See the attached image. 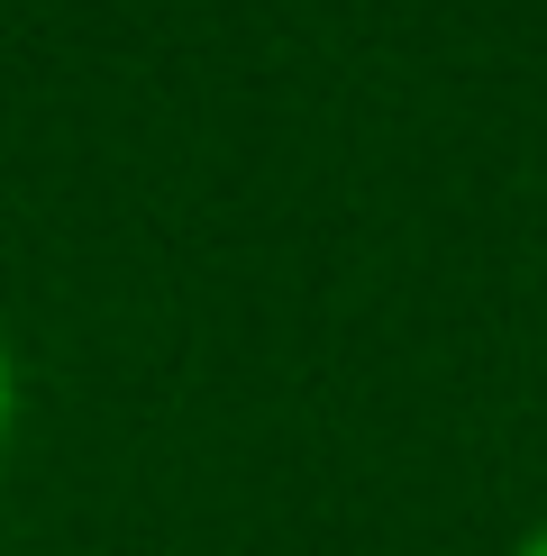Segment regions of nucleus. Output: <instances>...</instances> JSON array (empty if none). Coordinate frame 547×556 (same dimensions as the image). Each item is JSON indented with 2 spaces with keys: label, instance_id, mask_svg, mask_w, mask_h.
<instances>
[{
  "label": "nucleus",
  "instance_id": "nucleus-2",
  "mask_svg": "<svg viewBox=\"0 0 547 556\" xmlns=\"http://www.w3.org/2000/svg\"><path fill=\"white\" fill-rule=\"evenodd\" d=\"M511 556H547V520H530V529H520V539H511Z\"/></svg>",
  "mask_w": 547,
  "mask_h": 556
},
{
  "label": "nucleus",
  "instance_id": "nucleus-1",
  "mask_svg": "<svg viewBox=\"0 0 547 556\" xmlns=\"http://www.w3.org/2000/svg\"><path fill=\"white\" fill-rule=\"evenodd\" d=\"M10 438H18V346L0 329V466H10Z\"/></svg>",
  "mask_w": 547,
  "mask_h": 556
}]
</instances>
